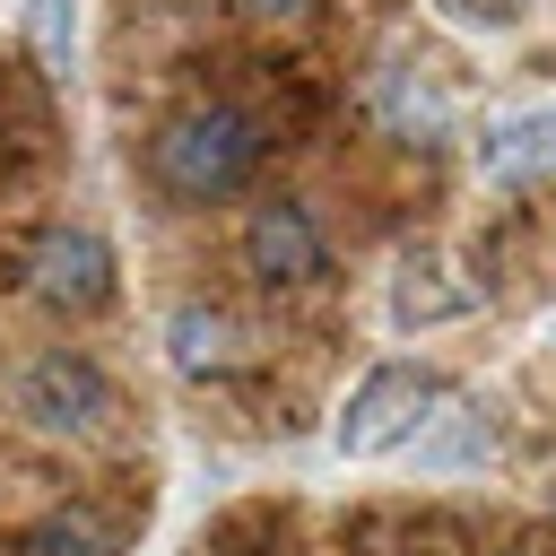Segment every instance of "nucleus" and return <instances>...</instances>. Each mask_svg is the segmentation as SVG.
<instances>
[{
  "label": "nucleus",
  "mask_w": 556,
  "mask_h": 556,
  "mask_svg": "<svg viewBox=\"0 0 556 556\" xmlns=\"http://www.w3.org/2000/svg\"><path fill=\"white\" fill-rule=\"evenodd\" d=\"M261 156H269V130L235 96H191V104H174L148 130V182H156L165 208H226V200H243Z\"/></svg>",
  "instance_id": "f257e3e1"
},
{
  "label": "nucleus",
  "mask_w": 556,
  "mask_h": 556,
  "mask_svg": "<svg viewBox=\"0 0 556 556\" xmlns=\"http://www.w3.org/2000/svg\"><path fill=\"white\" fill-rule=\"evenodd\" d=\"M9 408H17V426L43 434V443H104V434L122 426V382H113L87 348H43V356L17 365Z\"/></svg>",
  "instance_id": "f03ea898"
},
{
  "label": "nucleus",
  "mask_w": 556,
  "mask_h": 556,
  "mask_svg": "<svg viewBox=\"0 0 556 556\" xmlns=\"http://www.w3.org/2000/svg\"><path fill=\"white\" fill-rule=\"evenodd\" d=\"M17 278H26L35 304H52V313L78 321V313H104V304H113L122 261H113L104 226H87V217H52V226H35V235L17 243Z\"/></svg>",
  "instance_id": "7ed1b4c3"
},
{
  "label": "nucleus",
  "mask_w": 556,
  "mask_h": 556,
  "mask_svg": "<svg viewBox=\"0 0 556 556\" xmlns=\"http://www.w3.org/2000/svg\"><path fill=\"white\" fill-rule=\"evenodd\" d=\"M443 374L434 365H408V356H391V365H374L356 391H348V408H339V426H330V443H339V460H382V452H408V434L443 408Z\"/></svg>",
  "instance_id": "20e7f679"
},
{
  "label": "nucleus",
  "mask_w": 556,
  "mask_h": 556,
  "mask_svg": "<svg viewBox=\"0 0 556 556\" xmlns=\"http://www.w3.org/2000/svg\"><path fill=\"white\" fill-rule=\"evenodd\" d=\"M243 269L269 287V295H304L330 278V235L313 217V200L295 191H269L252 217H243Z\"/></svg>",
  "instance_id": "39448f33"
},
{
  "label": "nucleus",
  "mask_w": 556,
  "mask_h": 556,
  "mask_svg": "<svg viewBox=\"0 0 556 556\" xmlns=\"http://www.w3.org/2000/svg\"><path fill=\"white\" fill-rule=\"evenodd\" d=\"M261 356V330L235 313V304H208V295H182L165 313V365L191 374V382H217V374H243Z\"/></svg>",
  "instance_id": "423d86ee"
},
{
  "label": "nucleus",
  "mask_w": 556,
  "mask_h": 556,
  "mask_svg": "<svg viewBox=\"0 0 556 556\" xmlns=\"http://www.w3.org/2000/svg\"><path fill=\"white\" fill-rule=\"evenodd\" d=\"M408 452H417V469H434V478H452V469H486V452H495V417H486L478 400L443 391V408L408 434Z\"/></svg>",
  "instance_id": "0eeeda50"
},
{
  "label": "nucleus",
  "mask_w": 556,
  "mask_h": 556,
  "mask_svg": "<svg viewBox=\"0 0 556 556\" xmlns=\"http://www.w3.org/2000/svg\"><path fill=\"white\" fill-rule=\"evenodd\" d=\"M478 174H486V182H539V174H556V104H530V113L486 122Z\"/></svg>",
  "instance_id": "6e6552de"
},
{
  "label": "nucleus",
  "mask_w": 556,
  "mask_h": 556,
  "mask_svg": "<svg viewBox=\"0 0 556 556\" xmlns=\"http://www.w3.org/2000/svg\"><path fill=\"white\" fill-rule=\"evenodd\" d=\"M9 556H122V530L96 513V504H52L17 530Z\"/></svg>",
  "instance_id": "1a4fd4ad"
},
{
  "label": "nucleus",
  "mask_w": 556,
  "mask_h": 556,
  "mask_svg": "<svg viewBox=\"0 0 556 556\" xmlns=\"http://www.w3.org/2000/svg\"><path fill=\"white\" fill-rule=\"evenodd\" d=\"M26 52L43 78L78 70V0H26Z\"/></svg>",
  "instance_id": "9d476101"
},
{
  "label": "nucleus",
  "mask_w": 556,
  "mask_h": 556,
  "mask_svg": "<svg viewBox=\"0 0 556 556\" xmlns=\"http://www.w3.org/2000/svg\"><path fill=\"white\" fill-rule=\"evenodd\" d=\"M434 278H443L434 261H408V269H400V287H391V321H400V330H426V321H452V313L469 304V295H443Z\"/></svg>",
  "instance_id": "9b49d317"
},
{
  "label": "nucleus",
  "mask_w": 556,
  "mask_h": 556,
  "mask_svg": "<svg viewBox=\"0 0 556 556\" xmlns=\"http://www.w3.org/2000/svg\"><path fill=\"white\" fill-rule=\"evenodd\" d=\"M235 9H243L252 26H295V17L313 9V0H235Z\"/></svg>",
  "instance_id": "f8f14e48"
},
{
  "label": "nucleus",
  "mask_w": 556,
  "mask_h": 556,
  "mask_svg": "<svg viewBox=\"0 0 556 556\" xmlns=\"http://www.w3.org/2000/svg\"><path fill=\"white\" fill-rule=\"evenodd\" d=\"M495 556H530V547H495Z\"/></svg>",
  "instance_id": "ddd939ff"
}]
</instances>
